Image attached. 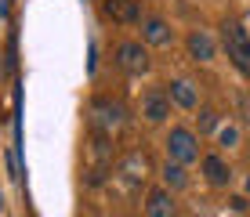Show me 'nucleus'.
Here are the masks:
<instances>
[{
	"mask_svg": "<svg viewBox=\"0 0 250 217\" xmlns=\"http://www.w3.org/2000/svg\"><path fill=\"white\" fill-rule=\"evenodd\" d=\"M221 43H225V51H229V62L236 65L243 76H250V37H247L243 25H239V22H225Z\"/></svg>",
	"mask_w": 250,
	"mask_h": 217,
	"instance_id": "f257e3e1",
	"label": "nucleus"
},
{
	"mask_svg": "<svg viewBox=\"0 0 250 217\" xmlns=\"http://www.w3.org/2000/svg\"><path fill=\"white\" fill-rule=\"evenodd\" d=\"M167 159L182 163V167L196 163L200 159V138H196L188 127H170V134H167Z\"/></svg>",
	"mask_w": 250,
	"mask_h": 217,
	"instance_id": "f03ea898",
	"label": "nucleus"
},
{
	"mask_svg": "<svg viewBox=\"0 0 250 217\" xmlns=\"http://www.w3.org/2000/svg\"><path fill=\"white\" fill-rule=\"evenodd\" d=\"M116 65L124 69L127 76H145L149 73V47H145L142 40H124L116 47Z\"/></svg>",
	"mask_w": 250,
	"mask_h": 217,
	"instance_id": "7ed1b4c3",
	"label": "nucleus"
},
{
	"mask_svg": "<svg viewBox=\"0 0 250 217\" xmlns=\"http://www.w3.org/2000/svg\"><path fill=\"white\" fill-rule=\"evenodd\" d=\"M91 119H94V127H98V130L113 134V130L124 127V105H120V101H113V98H94Z\"/></svg>",
	"mask_w": 250,
	"mask_h": 217,
	"instance_id": "20e7f679",
	"label": "nucleus"
},
{
	"mask_svg": "<svg viewBox=\"0 0 250 217\" xmlns=\"http://www.w3.org/2000/svg\"><path fill=\"white\" fill-rule=\"evenodd\" d=\"M142 116L149 119V123H163V119L170 116V94L163 91V87H149V91L142 94Z\"/></svg>",
	"mask_w": 250,
	"mask_h": 217,
	"instance_id": "39448f33",
	"label": "nucleus"
},
{
	"mask_svg": "<svg viewBox=\"0 0 250 217\" xmlns=\"http://www.w3.org/2000/svg\"><path fill=\"white\" fill-rule=\"evenodd\" d=\"M105 15L120 25H134L142 22V4L138 0H105Z\"/></svg>",
	"mask_w": 250,
	"mask_h": 217,
	"instance_id": "423d86ee",
	"label": "nucleus"
},
{
	"mask_svg": "<svg viewBox=\"0 0 250 217\" xmlns=\"http://www.w3.org/2000/svg\"><path fill=\"white\" fill-rule=\"evenodd\" d=\"M203 178L210 181L214 188H225L232 181V170H229V163L221 159L218 152H210V156H203Z\"/></svg>",
	"mask_w": 250,
	"mask_h": 217,
	"instance_id": "0eeeda50",
	"label": "nucleus"
},
{
	"mask_svg": "<svg viewBox=\"0 0 250 217\" xmlns=\"http://www.w3.org/2000/svg\"><path fill=\"white\" fill-rule=\"evenodd\" d=\"M142 40L152 43V47H163V43L174 40V29L163 19H142Z\"/></svg>",
	"mask_w": 250,
	"mask_h": 217,
	"instance_id": "6e6552de",
	"label": "nucleus"
},
{
	"mask_svg": "<svg viewBox=\"0 0 250 217\" xmlns=\"http://www.w3.org/2000/svg\"><path fill=\"white\" fill-rule=\"evenodd\" d=\"M145 217H174V196L167 188H152L145 199Z\"/></svg>",
	"mask_w": 250,
	"mask_h": 217,
	"instance_id": "1a4fd4ad",
	"label": "nucleus"
},
{
	"mask_svg": "<svg viewBox=\"0 0 250 217\" xmlns=\"http://www.w3.org/2000/svg\"><path fill=\"white\" fill-rule=\"evenodd\" d=\"M185 43H188V55H192L196 62H210V58H214V40L207 37L203 29H192Z\"/></svg>",
	"mask_w": 250,
	"mask_h": 217,
	"instance_id": "9d476101",
	"label": "nucleus"
},
{
	"mask_svg": "<svg viewBox=\"0 0 250 217\" xmlns=\"http://www.w3.org/2000/svg\"><path fill=\"white\" fill-rule=\"evenodd\" d=\"M170 87V101H174V105H182V109H196V101H200V98H196V87L192 83H188V80H174V83H167Z\"/></svg>",
	"mask_w": 250,
	"mask_h": 217,
	"instance_id": "9b49d317",
	"label": "nucleus"
},
{
	"mask_svg": "<svg viewBox=\"0 0 250 217\" xmlns=\"http://www.w3.org/2000/svg\"><path fill=\"white\" fill-rule=\"evenodd\" d=\"M185 181H188V174H185V167L182 163H163V188L167 192H178V188H185Z\"/></svg>",
	"mask_w": 250,
	"mask_h": 217,
	"instance_id": "f8f14e48",
	"label": "nucleus"
},
{
	"mask_svg": "<svg viewBox=\"0 0 250 217\" xmlns=\"http://www.w3.org/2000/svg\"><path fill=\"white\" fill-rule=\"evenodd\" d=\"M218 141L225 145V149H232V145L239 141V130H236V127H221V130H218Z\"/></svg>",
	"mask_w": 250,
	"mask_h": 217,
	"instance_id": "ddd939ff",
	"label": "nucleus"
},
{
	"mask_svg": "<svg viewBox=\"0 0 250 217\" xmlns=\"http://www.w3.org/2000/svg\"><path fill=\"white\" fill-rule=\"evenodd\" d=\"M214 127H218V116L210 109H200V130H214Z\"/></svg>",
	"mask_w": 250,
	"mask_h": 217,
	"instance_id": "4468645a",
	"label": "nucleus"
},
{
	"mask_svg": "<svg viewBox=\"0 0 250 217\" xmlns=\"http://www.w3.org/2000/svg\"><path fill=\"white\" fill-rule=\"evenodd\" d=\"M247 116H250V94H247Z\"/></svg>",
	"mask_w": 250,
	"mask_h": 217,
	"instance_id": "2eb2a0df",
	"label": "nucleus"
},
{
	"mask_svg": "<svg viewBox=\"0 0 250 217\" xmlns=\"http://www.w3.org/2000/svg\"><path fill=\"white\" fill-rule=\"evenodd\" d=\"M247 192H250V178H247Z\"/></svg>",
	"mask_w": 250,
	"mask_h": 217,
	"instance_id": "dca6fc26",
	"label": "nucleus"
}]
</instances>
